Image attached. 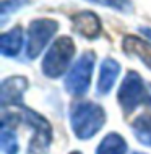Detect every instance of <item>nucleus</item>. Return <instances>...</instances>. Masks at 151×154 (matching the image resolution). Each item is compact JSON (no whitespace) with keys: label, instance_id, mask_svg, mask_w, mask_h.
I'll return each instance as SVG.
<instances>
[{"label":"nucleus","instance_id":"1","mask_svg":"<svg viewBox=\"0 0 151 154\" xmlns=\"http://www.w3.org/2000/svg\"><path fill=\"white\" fill-rule=\"evenodd\" d=\"M72 130L78 140H90L106 123V112L96 102L78 101L70 110Z\"/></svg>","mask_w":151,"mask_h":154},{"label":"nucleus","instance_id":"2","mask_svg":"<svg viewBox=\"0 0 151 154\" xmlns=\"http://www.w3.org/2000/svg\"><path fill=\"white\" fill-rule=\"evenodd\" d=\"M75 55V42L72 37H57L42 59V73L47 78H60L67 72Z\"/></svg>","mask_w":151,"mask_h":154},{"label":"nucleus","instance_id":"3","mask_svg":"<svg viewBox=\"0 0 151 154\" xmlns=\"http://www.w3.org/2000/svg\"><path fill=\"white\" fill-rule=\"evenodd\" d=\"M94 62H96V54L93 51H86L78 57V60L73 63V66L65 76L64 86L67 93H70L72 96H83L88 93V89L91 86Z\"/></svg>","mask_w":151,"mask_h":154},{"label":"nucleus","instance_id":"4","mask_svg":"<svg viewBox=\"0 0 151 154\" xmlns=\"http://www.w3.org/2000/svg\"><path fill=\"white\" fill-rule=\"evenodd\" d=\"M23 109V120L33 130L31 141L28 144V154H47L52 144V127L42 115L37 112L21 106Z\"/></svg>","mask_w":151,"mask_h":154},{"label":"nucleus","instance_id":"5","mask_svg":"<svg viewBox=\"0 0 151 154\" xmlns=\"http://www.w3.org/2000/svg\"><path fill=\"white\" fill-rule=\"evenodd\" d=\"M58 29V23L50 18L33 20L26 31V57L34 60L50 42L52 36Z\"/></svg>","mask_w":151,"mask_h":154},{"label":"nucleus","instance_id":"6","mask_svg":"<svg viewBox=\"0 0 151 154\" xmlns=\"http://www.w3.org/2000/svg\"><path fill=\"white\" fill-rule=\"evenodd\" d=\"M146 91H148V88H145L143 78L135 70H132V72L125 75L122 85L117 91V101H119L125 114H132L140 104L145 102Z\"/></svg>","mask_w":151,"mask_h":154},{"label":"nucleus","instance_id":"7","mask_svg":"<svg viewBox=\"0 0 151 154\" xmlns=\"http://www.w3.org/2000/svg\"><path fill=\"white\" fill-rule=\"evenodd\" d=\"M28 80L24 76L15 75V76L5 78L0 85V104L5 109L8 106H20L21 107V99L24 91L28 89Z\"/></svg>","mask_w":151,"mask_h":154},{"label":"nucleus","instance_id":"8","mask_svg":"<svg viewBox=\"0 0 151 154\" xmlns=\"http://www.w3.org/2000/svg\"><path fill=\"white\" fill-rule=\"evenodd\" d=\"M72 23H73V31L77 34L83 36L85 39H96L102 32L101 18L94 11H90V10L80 11V13L73 15Z\"/></svg>","mask_w":151,"mask_h":154},{"label":"nucleus","instance_id":"9","mask_svg":"<svg viewBox=\"0 0 151 154\" xmlns=\"http://www.w3.org/2000/svg\"><path fill=\"white\" fill-rule=\"evenodd\" d=\"M120 73V63L111 57H106L101 62L99 68V80H98V94L107 96L114 88L117 76Z\"/></svg>","mask_w":151,"mask_h":154},{"label":"nucleus","instance_id":"10","mask_svg":"<svg viewBox=\"0 0 151 154\" xmlns=\"http://www.w3.org/2000/svg\"><path fill=\"white\" fill-rule=\"evenodd\" d=\"M122 49L125 55L137 57L151 70V42L146 39H141L140 36H125L122 39Z\"/></svg>","mask_w":151,"mask_h":154},{"label":"nucleus","instance_id":"11","mask_svg":"<svg viewBox=\"0 0 151 154\" xmlns=\"http://www.w3.org/2000/svg\"><path fill=\"white\" fill-rule=\"evenodd\" d=\"M23 28L15 26L0 36V54L8 59H15L23 47Z\"/></svg>","mask_w":151,"mask_h":154},{"label":"nucleus","instance_id":"12","mask_svg":"<svg viewBox=\"0 0 151 154\" xmlns=\"http://www.w3.org/2000/svg\"><path fill=\"white\" fill-rule=\"evenodd\" d=\"M127 143L119 133H109L96 148V154H127Z\"/></svg>","mask_w":151,"mask_h":154},{"label":"nucleus","instance_id":"13","mask_svg":"<svg viewBox=\"0 0 151 154\" xmlns=\"http://www.w3.org/2000/svg\"><path fill=\"white\" fill-rule=\"evenodd\" d=\"M132 131L135 138L145 146H151V115L143 114L132 122Z\"/></svg>","mask_w":151,"mask_h":154},{"label":"nucleus","instance_id":"14","mask_svg":"<svg viewBox=\"0 0 151 154\" xmlns=\"http://www.w3.org/2000/svg\"><path fill=\"white\" fill-rule=\"evenodd\" d=\"M0 148L5 154H18V138L16 133L11 130L10 127H3L0 130Z\"/></svg>","mask_w":151,"mask_h":154},{"label":"nucleus","instance_id":"15","mask_svg":"<svg viewBox=\"0 0 151 154\" xmlns=\"http://www.w3.org/2000/svg\"><path fill=\"white\" fill-rule=\"evenodd\" d=\"M29 3H31V0H3L0 5V24L3 26L11 13L18 11L21 7H26Z\"/></svg>","mask_w":151,"mask_h":154},{"label":"nucleus","instance_id":"16","mask_svg":"<svg viewBox=\"0 0 151 154\" xmlns=\"http://www.w3.org/2000/svg\"><path fill=\"white\" fill-rule=\"evenodd\" d=\"M86 2L96 3L101 7H109L115 11H120V13H132L133 11L132 0H86Z\"/></svg>","mask_w":151,"mask_h":154},{"label":"nucleus","instance_id":"17","mask_svg":"<svg viewBox=\"0 0 151 154\" xmlns=\"http://www.w3.org/2000/svg\"><path fill=\"white\" fill-rule=\"evenodd\" d=\"M140 32L143 34L145 37H148V39L151 41V28H148V26H141L140 28Z\"/></svg>","mask_w":151,"mask_h":154},{"label":"nucleus","instance_id":"18","mask_svg":"<svg viewBox=\"0 0 151 154\" xmlns=\"http://www.w3.org/2000/svg\"><path fill=\"white\" fill-rule=\"evenodd\" d=\"M145 104H146L148 107H151V85H149L148 91H146V99H145Z\"/></svg>","mask_w":151,"mask_h":154},{"label":"nucleus","instance_id":"19","mask_svg":"<svg viewBox=\"0 0 151 154\" xmlns=\"http://www.w3.org/2000/svg\"><path fill=\"white\" fill-rule=\"evenodd\" d=\"M70 154H81V152H78V151H72Z\"/></svg>","mask_w":151,"mask_h":154},{"label":"nucleus","instance_id":"20","mask_svg":"<svg viewBox=\"0 0 151 154\" xmlns=\"http://www.w3.org/2000/svg\"><path fill=\"white\" fill-rule=\"evenodd\" d=\"M132 154H143V152H137V151H135V152H132Z\"/></svg>","mask_w":151,"mask_h":154}]
</instances>
